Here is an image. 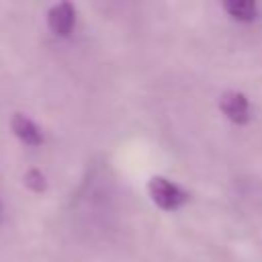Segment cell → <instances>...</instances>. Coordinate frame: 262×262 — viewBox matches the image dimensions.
Instances as JSON below:
<instances>
[{"mask_svg":"<svg viewBox=\"0 0 262 262\" xmlns=\"http://www.w3.org/2000/svg\"><path fill=\"white\" fill-rule=\"evenodd\" d=\"M23 182L25 186L31 190V192H43L47 188V180H45V174L39 170V168H29L23 176Z\"/></svg>","mask_w":262,"mask_h":262,"instance_id":"8992f818","label":"cell"},{"mask_svg":"<svg viewBox=\"0 0 262 262\" xmlns=\"http://www.w3.org/2000/svg\"><path fill=\"white\" fill-rule=\"evenodd\" d=\"M10 129L12 133L27 145H41L43 143V131L37 127L35 121H31L29 117L14 113L10 119Z\"/></svg>","mask_w":262,"mask_h":262,"instance_id":"277c9868","label":"cell"},{"mask_svg":"<svg viewBox=\"0 0 262 262\" xmlns=\"http://www.w3.org/2000/svg\"><path fill=\"white\" fill-rule=\"evenodd\" d=\"M74 20H76V10L70 2L53 4L47 12V27L53 35H59V37H66L72 33Z\"/></svg>","mask_w":262,"mask_h":262,"instance_id":"3957f363","label":"cell"},{"mask_svg":"<svg viewBox=\"0 0 262 262\" xmlns=\"http://www.w3.org/2000/svg\"><path fill=\"white\" fill-rule=\"evenodd\" d=\"M219 108L221 113L237 125H244L250 121L252 111H250V100L246 98V94L237 92V90H227L219 96Z\"/></svg>","mask_w":262,"mask_h":262,"instance_id":"7a4b0ae2","label":"cell"},{"mask_svg":"<svg viewBox=\"0 0 262 262\" xmlns=\"http://www.w3.org/2000/svg\"><path fill=\"white\" fill-rule=\"evenodd\" d=\"M147 192H149L151 201L164 211H176L188 199L186 190H182L176 182H172L164 176H151L147 182Z\"/></svg>","mask_w":262,"mask_h":262,"instance_id":"6da1fadb","label":"cell"},{"mask_svg":"<svg viewBox=\"0 0 262 262\" xmlns=\"http://www.w3.org/2000/svg\"><path fill=\"white\" fill-rule=\"evenodd\" d=\"M223 10L231 18L242 20V23H250L258 14V6L252 0H227V2H223Z\"/></svg>","mask_w":262,"mask_h":262,"instance_id":"5b68a950","label":"cell"},{"mask_svg":"<svg viewBox=\"0 0 262 262\" xmlns=\"http://www.w3.org/2000/svg\"><path fill=\"white\" fill-rule=\"evenodd\" d=\"M0 213H2V207H0Z\"/></svg>","mask_w":262,"mask_h":262,"instance_id":"52a82bcc","label":"cell"}]
</instances>
